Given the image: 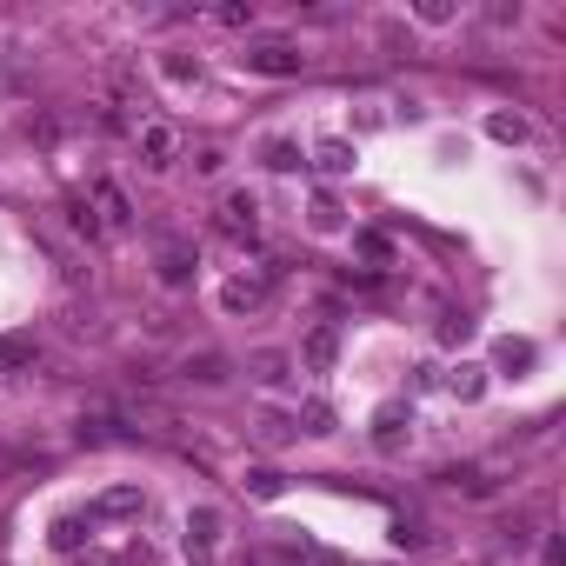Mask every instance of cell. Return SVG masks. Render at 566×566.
<instances>
[{
    "label": "cell",
    "instance_id": "cell-12",
    "mask_svg": "<svg viewBox=\"0 0 566 566\" xmlns=\"http://www.w3.org/2000/svg\"><path fill=\"white\" fill-rule=\"evenodd\" d=\"M373 440H380V447H400V406H387V414H380V434H373Z\"/></svg>",
    "mask_w": 566,
    "mask_h": 566
},
{
    "label": "cell",
    "instance_id": "cell-11",
    "mask_svg": "<svg viewBox=\"0 0 566 566\" xmlns=\"http://www.w3.org/2000/svg\"><path fill=\"white\" fill-rule=\"evenodd\" d=\"M253 214H260V207H253V194H233V200H227V220H233V227H253Z\"/></svg>",
    "mask_w": 566,
    "mask_h": 566
},
{
    "label": "cell",
    "instance_id": "cell-17",
    "mask_svg": "<svg viewBox=\"0 0 566 566\" xmlns=\"http://www.w3.org/2000/svg\"><path fill=\"white\" fill-rule=\"evenodd\" d=\"M253 479V493H260V500H273V493H280V473H247Z\"/></svg>",
    "mask_w": 566,
    "mask_h": 566
},
{
    "label": "cell",
    "instance_id": "cell-8",
    "mask_svg": "<svg viewBox=\"0 0 566 566\" xmlns=\"http://www.w3.org/2000/svg\"><path fill=\"white\" fill-rule=\"evenodd\" d=\"M94 200H100V214H107L114 227L127 220V194H120V187H94Z\"/></svg>",
    "mask_w": 566,
    "mask_h": 566
},
{
    "label": "cell",
    "instance_id": "cell-6",
    "mask_svg": "<svg viewBox=\"0 0 566 566\" xmlns=\"http://www.w3.org/2000/svg\"><path fill=\"white\" fill-rule=\"evenodd\" d=\"M141 147L153 153V160H167V153H174V127H160V120H153V127H141Z\"/></svg>",
    "mask_w": 566,
    "mask_h": 566
},
{
    "label": "cell",
    "instance_id": "cell-16",
    "mask_svg": "<svg viewBox=\"0 0 566 566\" xmlns=\"http://www.w3.org/2000/svg\"><path fill=\"white\" fill-rule=\"evenodd\" d=\"M253 300H260V287H247V280L227 287V306H253Z\"/></svg>",
    "mask_w": 566,
    "mask_h": 566
},
{
    "label": "cell",
    "instance_id": "cell-3",
    "mask_svg": "<svg viewBox=\"0 0 566 566\" xmlns=\"http://www.w3.org/2000/svg\"><path fill=\"white\" fill-rule=\"evenodd\" d=\"M187 273H194V247H187V240H167V247H160V280L180 287Z\"/></svg>",
    "mask_w": 566,
    "mask_h": 566
},
{
    "label": "cell",
    "instance_id": "cell-15",
    "mask_svg": "<svg viewBox=\"0 0 566 566\" xmlns=\"http://www.w3.org/2000/svg\"><path fill=\"white\" fill-rule=\"evenodd\" d=\"M253 367H260V380H287V360H280V353H260Z\"/></svg>",
    "mask_w": 566,
    "mask_h": 566
},
{
    "label": "cell",
    "instance_id": "cell-14",
    "mask_svg": "<svg viewBox=\"0 0 566 566\" xmlns=\"http://www.w3.org/2000/svg\"><path fill=\"white\" fill-rule=\"evenodd\" d=\"M54 546H60V553H74V546H80V520H60L54 526Z\"/></svg>",
    "mask_w": 566,
    "mask_h": 566
},
{
    "label": "cell",
    "instance_id": "cell-7",
    "mask_svg": "<svg viewBox=\"0 0 566 566\" xmlns=\"http://www.w3.org/2000/svg\"><path fill=\"white\" fill-rule=\"evenodd\" d=\"M314 160L327 167V174H347V167H353V147H347V141H327V147L314 153Z\"/></svg>",
    "mask_w": 566,
    "mask_h": 566
},
{
    "label": "cell",
    "instance_id": "cell-2",
    "mask_svg": "<svg viewBox=\"0 0 566 566\" xmlns=\"http://www.w3.org/2000/svg\"><path fill=\"white\" fill-rule=\"evenodd\" d=\"M214 540H220V513L214 507L187 513V553H214Z\"/></svg>",
    "mask_w": 566,
    "mask_h": 566
},
{
    "label": "cell",
    "instance_id": "cell-9",
    "mask_svg": "<svg viewBox=\"0 0 566 566\" xmlns=\"http://www.w3.org/2000/svg\"><path fill=\"white\" fill-rule=\"evenodd\" d=\"M306 434H333V406L327 400H306Z\"/></svg>",
    "mask_w": 566,
    "mask_h": 566
},
{
    "label": "cell",
    "instance_id": "cell-10",
    "mask_svg": "<svg viewBox=\"0 0 566 566\" xmlns=\"http://www.w3.org/2000/svg\"><path fill=\"white\" fill-rule=\"evenodd\" d=\"M100 513H141V493L120 487V493H107V500H100Z\"/></svg>",
    "mask_w": 566,
    "mask_h": 566
},
{
    "label": "cell",
    "instance_id": "cell-5",
    "mask_svg": "<svg viewBox=\"0 0 566 566\" xmlns=\"http://www.w3.org/2000/svg\"><path fill=\"white\" fill-rule=\"evenodd\" d=\"M187 380H200V387L227 380V360H220V353H200V360H187Z\"/></svg>",
    "mask_w": 566,
    "mask_h": 566
},
{
    "label": "cell",
    "instance_id": "cell-13",
    "mask_svg": "<svg viewBox=\"0 0 566 566\" xmlns=\"http://www.w3.org/2000/svg\"><path fill=\"white\" fill-rule=\"evenodd\" d=\"M453 393H460V400H473V393H479V367H460L453 373Z\"/></svg>",
    "mask_w": 566,
    "mask_h": 566
},
{
    "label": "cell",
    "instance_id": "cell-4",
    "mask_svg": "<svg viewBox=\"0 0 566 566\" xmlns=\"http://www.w3.org/2000/svg\"><path fill=\"white\" fill-rule=\"evenodd\" d=\"M333 353H340V340H333V327H320L314 340H306V367H314V373H327V367H333Z\"/></svg>",
    "mask_w": 566,
    "mask_h": 566
},
{
    "label": "cell",
    "instance_id": "cell-1",
    "mask_svg": "<svg viewBox=\"0 0 566 566\" xmlns=\"http://www.w3.org/2000/svg\"><path fill=\"white\" fill-rule=\"evenodd\" d=\"M300 47L294 41H260V47H247V67L253 74H300Z\"/></svg>",
    "mask_w": 566,
    "mask_h": 566
}]
</instances>
